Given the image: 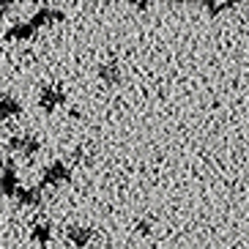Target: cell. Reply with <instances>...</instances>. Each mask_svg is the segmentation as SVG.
I'll list each match as a JSON object with an SVG mask.
<instances>
[{
  "instance_id": "6da1fadb",
  "label": "cell",
  "mask_w": 249,
  "mask_h": 249,
  "mask_svg": "<svg viewBox=\"0 0 249 249\" xmlns=\"http://www.w3.org/2000/svg\"><path fill=\"white\" fill-rule=\"evenodd\" d=\"M6 151L30 159V156H36L38 151H41V142H38V137H33V134H17V137L6 140Z\"/></svg>"
},
{
  "instance_id": "7a4b0ae2",
  "label": "cell",
  "mask_w": 249,
  "mask_h": 249,
  "mask_svg": "<svg viewBox=\"0 0 249 249\" xmlns=\"http://www.w3.org/2000/svg\"><path fill=\"white\" fill-rule=\"evenodd\" d=\"M69 181H71V167H69L66 161H52L41 173V189L44 186H63Z\"/></svg>"
},
{
  "instance_id": "3957f363",
  "label": "cell",
  "mask_w": 249,
  "mask_h": 249,
  "mask_svg": "<svg viewBox=\"0 0 249 249\" xmlns=\"http://www.w3.org/2000/svg\"><path fill=\"white\" fill-rule=\"evenodd\" d=\"M63 102H66V90H63V85H58V82L44 85L41 93H38V107L44 112H55Z\"/></svg>"
},
{
  "instance_id": "277c9868",
  "label": "cell",
  "mask_w": 249,
  "mask_h": 249,
  "mask_svg": "<svg viewBox=\"0 0 249 249\" xmlns=\"http://www.w3.org/2000/svg\"><path fill=\"white\" fill-rule=\"evenodd\" d=\"M14 200L19 208H38L44 200V189L41 186H19L14 192Z\"/></svg>"
},
{
  "instance_id": "5b68a950",
  "label": "cell",
  "mask_w": 249,
  "mask_h": 249,
  "mask_svg": "<svg viewBox=\"0 0 249 249\" xmlns=\"http://www.w3.org/2000/svg\"><path fill=\"white\" fill-rule=\"evenodd\" d=\"M66 19V14L60 11V8H50V6H41L33 11V17H30V25H33V30L44 28V25H52V22H63Z\"/></svg>"
},
{
  "instance_id": "8992f818",
  "label": "cell",
  "mask_w": 249,
  "mask_h": 249,
  "mask_svg": "<svg viewBox=\"0 0 249 249\" xmlns=\"http://www.w3.org/2000/svg\"><path fill=\"white\" fill-rule=\"evenodd\" d=\"M19 189V176H17V167L14 161L8 159L6 167L0 170V195H6V197H14V192Z\"/></svg>"
},
{
  "instance_id": "52a82bcc",
  "label": "cell",
  "mask_w": 249,
  "mask_h": 249,
  "mask_svg": "<svg viewBox=\"0 0 249 249\" xmlns=\"http://www.w3.org/2000/svg\"><path fill=\"white\" fill-rule=\"evenodd\" d=\"M93 227L88 225H69L66 227V241L74 244V247H88L90 241H93Z\"/></svg>"
},
{
  "instance_id": "ba28073f",
  "label": "cell",
  "mask_w": 249,
  "mask_h": 249,
  "mask_svg": "<svg viewBox=\"0 0 249 249\" xmlns=\"http://www.w3.org/2000/svg\"><path fill=\"white\" fill-rule=\"evenodd\" d=\"M22 115V102L17 96H0V121H11V118Z\"/></svg>"
},
{
  "instance_id": "9c48e42d",
  "label": "cell",
  "mask_w": 249,
  "mask_h": 249,
  "mask_svg": "<svg viewBox=\"0 0 249 249\" xmlns=\"http://www.w3.org/2000/svg\"><path fill=\"white\" fill-rule=\"evenodd\" d=\"M99 77H102L104 85H121V66H118L115 60H107V63H102L99 66Z\"/></svg>"
},
{
  "instance_id": "30bf717a",
  "label": "cell",
  "mask_w": 249,
  "mask_h": 249,
  "mask_svg": "<svg viewBox=\"0 0 249 249\" xmlns=\"http://www.w3.org/2000/svg\"><path fill=\"white\" fill-rule=\"evenodd\" d=\"M33 36H36V30L30 22H17L6 30V38H11V41H30Z\"/></svg>"
},
{
  "instance_id": "8fae6325",
  "label": "cell",
  "mask_w": 249,
  "mask_h": 249,
  "mask_svg": "<svg viewBox=\"0 0 249 249\" xmlns=\"http://www.w3.org/2000/svg\"><path fill=\"white\" fill-rule=\"evenodd\" d=\"M52 238V225L50 222H38V225H33V230H30V241L38 244V247H47Z\"/></svg>"
},
{
  "instance_id": "7c38bea8",
  "label": "cell",
  "mask_w": 249,
  "mask_h": 249,
  "mask_svg": "<svg viewBox=\"0 0 249 249\" xmlns=\"http://www.w3.org/2000/svg\"><path fill=\"white\" fill-rule=\"evenodd\" d=\"M205 8L211 11V14H219V11H227V8H233L230 3H205Z\"/></svg>"
},
{
  "instance_id": "4fadbf2b",
  "label": "cell",
  "mask_w": 249,
  "mask_h": 249,
  "mask_svg": "<svg viewBox=\"0 0 249 249\" xmlns=\"http://www.w3.org/2000/svg\"><path fill=\"white\" fill-rule=\"evenodd\" d=\"M137 230H140V235H148L151 233V222H145V219L137 222Z\"/></svg>"
},
{
  "instance_id": "5bb4252c",
  "label": "cell",
  "mask_w": 249,
  "mask_h": 249,
  "mask_svg": "<svg viewBox=\"0 0 249 249\" xmlns=\"http://www.w3.org/2000/svg\"><path fill=\"white\" fill-rule=\"evenodd\" d=\"M11 8H14V3H8V0H0V17H6Z\"/></svg>"
},
{
  "instance_id": "9a60e30c",
  "label": "cell",
  "mask_w": 249,
  "mask_h": 249,
  "mask_svg": "<svg viewBox=\"0 0 249 249\" xmlns=\"http://www.w3.org/2000/svg\"><path fill=\"white\" fill-rule=\"evenodd\" d=\"M0 55H3V47H0Z\"/></svg>"
}]
</instances>
